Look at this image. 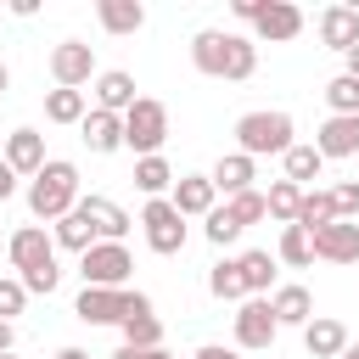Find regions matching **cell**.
Masks as SVG:
<instances>
[{
    "label": "cell",
    "instance_id": "obj_1",
    "mask_svg": "<svg viewBox=\"0 0 359 359\" xmlns=\"http://www.w3.org/2000/svg\"><path fill=\"white\" fill-rule=\"evenodd\" d=\"M191 62H196V73L236 84V79H252L258 45H252L247 34H236V28H202V34L191 39Z\"/></svg>",
    "mask_w": 359,
    "mask_h": 359
},
{
    "label": "cell",
    "instance_id": "obj_2",
    "mask_svg": "<svg viewBox=\"0 0 359 359\" xmlns=\"http://www.w3.org/2000/svg\"><path fill=\"white\" fill-rule=\"evenodd\" d=\"M6 258L17 264V280H22V292H56V280H62V269H56V241L45 236V224H22L11 241H6Z\"/></svg>",
    "mask_w": 359,
    "mask_h": 359
},
{
    "label": "cell",
    "instance_id": "obj_3",
    "mask_svg": "<svg viewBox=\"0 0 359 359\" xmlns=\"http://www.w3.org/2000/svg\"><path fill=\"white\" fill-rule=\"evenodd\" d=\"M79 208V168L67 163V157H45V168L28 180V213L34 219H62V213H73Z\"/></svg>",
    "mask_w": 359,
    "mask_h": 359
},
{
    "label": "cell",
    "instance_id": "obj_4",
    "mask_svg": "<svg viewBox=\"0 0 359 359\" xmlns=\"http://www.w3.org/2000/svg\"><path fill=\"white\" fill-rule=\"evenodd\" d=\"M73 314L84 325H123L135 314H151V297L146 292H129V286H84L79 303H73Z\"/></svg>",
    "mask_w": 359,
    "mask_h": 359
},
{
    "label": "cell",
    "instance_id": "obj_5",
    "mask_svg": "<svg viewBox=\"0 0 359 359\" xmlns=\"http://www.w3.org/2000/svg\"><path fill=\"white\" fill-rule=\"evenodd\" d=\"M236 146L241 157H286L297 140H292V112H247L236 118Z\"/></svg>",
    "mask_w": 359,
    "mask_h": 359
},
{
    "label": "cell",
    "instance_id": "obj_6",
    "mask_svg": "<svg viewBox=\"0 0 359 359\" xmlns=\"http://www.w3.org/2000/svg\"><path fill=\"white\" fill-rule=\"evenodd\" d=\"M163 140H168V107L140 95L129 112H123V146L135 157H163Z\"/></svg>",
    "mask_w": 359,
    "mask_h": 359
},
{
    "label": "cell",
    "instance_id": "obj_7",
    "mask_svg": "<svg viewBox=\"0 0 359 359\" xmlns=\"http://www.w3.org/2000/svg\"><path fill=\"white\" fill-rule=\"evenodd\" d=\"M129 269H135V258H129V247H123V241H95V247L79 258L84 286H123V280H129Z\"/></svg>",
    "mask_w": 359,
    "mask_h": 359
},
{
    "label": "cell",
    "instance_id": "obj_8",
    "mask_svg": "<svg viewBox=\"0 0 359 359\" xmlns=\"http://www.w3.org/2000/svg\"><path fill=\"white\" fill-rule=\"evenodd\" d=\"M140 224H146V247H151V252L174 258V252L185 247V219L168 208V196H151L146 213H140Z\"/></svg>",
    "mask_w": 359,
    "mask_h": 359
},
{
    "label": "cell",
    "instance_id": "obj_9",
    "mask_svg": "<svg viewBox=\"0 0 359 359\" xmlns=\"http://www.w3.org/2000/svg\"><path fill=\"white\" fill-rule=\"evenodd\" d=\"M50 79H56V90H79V84H90V79H95V45H84V39H62V45L50 50Z\"/></svg>",
    "mask_w": 359,
    "mask_h": 359
},
{
    "label": "cell",
    "instance_id": "obj_10",
    "mask_svg": "<svg viewBox=\"0 0 359 359\" xmlns=\"http://www.w3.org/2000/svg\"><path fill=\"white\" fill-rule=\"evenodd\" d=\"M275 314H269V297H247L241 309H236V348H247V353H264L269 342H275Z\"/></svg>",
    "mask_w": 359,
    "mask_h": 359
},
{
    "label": "cell",
    "instance_id": "obj_11",
    "mask_svg": "<svg viewBox=\"0 0 359 359\" xmlns=\"http://www.w3.org/2000/svg\"><path fill=\"white\" fill-rule=\"evenodd\" d=\"M309 247H314V258H325V264H359V224L331 219L325 230L309 236Z\"/></svg>",
    "mask_w": 359,
    "mask_h": 359
},
{
    "label": "cell",
    "instance_id": "obj_12",
    "mask_svg": "<svg viewBox=\"0 0 359 359\" xmlns=\"http://www.w3.org/2000/svg\"><path fill=\"white\" fill-rule=\"evenodd\" d=\"M252 28H258V39L286 45V39H297V34H303V11H297L292 0H264V6H258V17H252Z\"/></svg>",
    "mask_w": 359,
    "mask_h": 359
},
{
    "label": "cell",
    "instance_id": "obj_13",
    "mask_svg": "<svg viewBox=\"0 0 359 359\" xmlns=\"http://www.w3.org/2000/svg\"><path fill=\"white\" fill-rule=\"evenodd\" d=\"M0 157H6V168H11L17 180H22V174L34 180V174L45 168V135H39V129H11L6 146H0Z\"/></svg>",
    "mask_w": 359,
    "mask_h": 359
},
{
    "label": "cell",
    "instance_id": "obj_14",
    "mask_svg": "<svg viewBox=\"0 0 359 359\" xmlns=\"http://www.w3.org/2000/svg\"><path fill=\"white\" fill-rule=\"evenodd\" d=\"M213 196H219V191H213L208 174H180L174 191H168V208H174L180 219H208V213H213Z\"/></svg>",
    "mask_w": 359,
    "mask_h": 359
},
{
    "label": "cell",
    "instance_id": "obj_15",
    "mask_svg": "<svg viewBox=\"0 0 359 359\" xmlns=\"http://www.w3.org/2000/svg\"><path fill=\"white\" fill-rule=\"evenodd\" d=\"M135 101H140V95H135V73H123V67H107V73H95V107H101V112L123 118Z\"/></svg>",
    "mask_w": 359,
    "mask_h": 359
},
{
    "label": "cell",
    "instance_id": "obj_16",
    "mask_svg": "<svg viewBox=\"0 0 359 359\" xmlns=\"http://www.w3.org/2000/svg\"><path fill=\"white\" fill-rule=\"evenodd\" d=\"M79 213L90 219L95 241H123V230H129V213L118 202H107V196H79Z\"/></svg>",
    "mask_w": 359,
    "mask_h": 359
},
{
    "label": "cell",
    "instance_id": "obj_17",
    "mask_svg": "<svg viewBox=\"0 0 359 359\" xmlns=\"http://www.w3.org/2000/svg\"><path fill=\"white\" fill-rule=\"evenodd\" d=\"M320 39L348 56V50L359 45V6H325V11H320Z\"/></svg>",
    "mask_w": 359,
    "mask_h": 359
},
{
    "label": "cell",
    "instance_id": "obj_18",
    "mask_svg": "<svg viewBox=\"0 0 359 359\" xmlns=\"http://www.w3.org/2000/svg\"><path fill=\"white\" fill-rule=\"evenodd\" d=\"M303 348H309L314 359H337V353L348 348V325L331 320V314H314V320L303 325Z\"/></svg>",
    "mask_w": 359,
    "mask_h": 359
},
{
    "label": "cell",
    "instance_id": "obj_19",
    "mask_svg": "<svg viewBox=\"0 0 359 359\" xmlns=\"http://www.w3.org/2000/svg\"><path fill=\"white\" fill-rule=\"evenodd\" d=\"M79 129H84V146H90L95 157H107V151L123 146V118H112V112H101V107H90Z\"/></svg>",
    "mask_w": 359,
    "mask_h": 359
},
{
    "label": "cell",
    "instance_id": "obj_20",
    "mask_svg": "<svg viewBox=\"0 0 359 359\" xmlns=\"http://www.w3.org/2000/svg\"><path fill=\"white\" fill-rule=\"evenodd\" d=\"M314 151L320 157H353L359 151V118H325L314 135Z\"/></svg>",
    "mask_w": 359,
    "mask_h": 359
},
{
    "label": "cell",
    "instance_id": "obj_21",
    "mask_svg": "<svg viewBox=\"0 0 359 359\" xmlns=\"http://www.w3.org/2000/svg\"><path fill=\"white\" fill-rule=\"evenodd\" d=\"M236 269H241V292H247V297H264V292L275 286V252H264V247L241 252Z\"/></svg>",
    "mask_w": 359,
    "mask_h": 359
},
{
    "label": "cell",
    "instance_id": "obj_22",
    "mask_svg": "<svg viewBox=\"0 0 359 359\" xmlns=\"http://www.w3.org/2000/svg\"><path fill=\"white\" fill-rule=\"evenodd\" d=\"M269 314H275V325H309V320H314L309 286H280V292L269 297Z\"/></svg>",
    "mask_w": 359,
    "mask_h": 359
},
{
    "label": "cell",
    "instance_id": "obj_23",
    "mask_svg": "<svg viewBox=\"0 0 359 359\" xmlns=\"http://www.w3.org/2000/svg\"><path fill=\"white\" fill-rule=\"evenodd\" d=\"M95 17H101L107 34H140L146 6H140V0H95Z\"/></svg>",
    "mask_w": 359,
    "mask_h": 359
},
{
    "label": "cell",
    "instance_id": "obj_24",
    "mask_svg": "<svg viewBox=\"0 0 359 359\" xmlns=\"http://www.w3.org/2000/svg\"><path fill=\"white\" fill-rule=\"evenodd\" d=\"M213 191H224V196H241V191H252V157H241V151H230V157H219L213 163Z\"/></svg>",
    "mask_w": 359,
    "mask_h": 359
},
{
    "label": "cell",
    "instance_id": "obj_25",
    "mask_svg": "<svg viewBox=\"0 0 359 359\" xmlns=\"http://www.w3.org/2000/svg\"><path fill=\"white\" fill-rule=\"evenodd\" d=\"M50 241H56V247H67V252H79V258H84V252H90V247H95V230H90V219H84V213H79V208H73V213H62V219H56V230H50Z\"/></svg>",
    "mask_w": 359,
    "mask_h": 359
},
{
    "label": "cell",
    "instance_id": "obj_26",
    "mask_svg": "<svg viewBox=\"0 0 359 359\" xmlns=\"http://www.w3.org/2000/svg\"><path fill=\"white\" fill-rule=\"evenodd\" d=\"M297 202H303V191H297L292 180H275V185L264 191V213H269V219H280V230H286V224H297Z\"/></svg>",
    "mask_w": 359,
    "mask_h": 359
},
{
    "label": "cell",
    "instance_id": "obj_27",
    "mask_svg": "<svg viewBox=\"0 0 359 359\" xmlns=\"http://www.w3.org/2000/svg\"><path fill=\"white\" fill-rule=\"evenodd\" d=\"M84 112H90L84 90H50L45 95V118L50 123H84Z\"/></svg>",
    "mask_w": 359,
    "mask_h": 359
},
{
    "label": "cell",
    "instance_id": "obj_28",
    "mask_svg": "<svg viewBox=\"0 0 359 359\" xmlns=\"http://www.w3.org/2000/svg\"><path fill=\"white\" fill-rule=\"evenodd\" d=\"M135 185H140L146 196L174 191V168H168V157H135Z\"/></svg>",
    "mask_w": 359,
    "mask_h": 359
},
{
    "label": "cell",
    "instance_id": "obj_29",
    "mask_svg": "<svg viewBox=\"0 0 359 359\" xmlns=\"http://www.w3.org/2000/svg\"><path fill=\"white\" fill-rule=\"evenodd\" d=\"M331 219H337L331 196H325V191H303V202H297V230H309V236H314V230H325Z\"/></svg>",
    "mask_w": 359,
    "mask_h": 359
},
{
    "label": "cell",
    "instance_id": "obj_30",
    "mask_svg": "<svg viewBox=\"0 0 359 359\" xmlns=\"http://www.w3.org/2000/svg\"><path fill=\"white\" fill-rule=\"evenodd\" d=\"M275 264H292V269H309L314 264V247H309V230L286 224L280 230V247H275Z\"/></svg>",
    "mask_w": 359,
    "mask_h": 359
},
{
    "label": "cell",
    "instance_id": "obj_31",
    "mask_svg": "<svg viewBox=\"0 0 359 359\" xmlns=\"http://www.w3.org/2000/svg\"><path fill=\"white\" fill-rule=\"evenodd\" d=\"M325 107H331V118H359V79L337 73L325 84Z\"/></svg>",
    "mask_w": 359,
    "mask_h": 359
},
{
    "label": "cell",
    "instance_id": "obj_32",
    "mask_svg": "<svg viewBox=\"0 0 359 359\" xmlns=\"http://www.w3.org/2000/svg\"><path fill=\"white\" fill-rule=\"evenodd\" d=\"M320 168H325V157H320L314 146H292V151H286V180H292L297 191H303L309 180H320Z\"/></svg>",
    "mask_w": 359,
    "mask_h": 359
},
{
    "label": "cell",
    "instance_id": "obj_33",
    "mask_svg": "<svg viewBox=\"0 0 359 359\" xmlns=\"http://www.w3.org/2000/svg\"><path fill=\"white\" fill-rule=\"evenodd\" d=\"M208 292H213V297H224V303L247 297V292H241V269H236V258H219V264L208 269Z\"/></svg>",
    "mask_w": 359,
    "mask_h": 359
},
{
    "label": "cell",
    "instance_id": "obj_34",
    "mask_svg": "<svg viewBox=\"0 0 359 359\" xmlns=\"http://www.w3.org/2000/svg\"><path fill=\"white\" fill-rule=\"evenodd\" d=\"M123 348H163V320H157V314L123 320Z\"/></svg>",
    "mask_w": 359,
    "mask_h": 359
},
{
    "label": "cell",
    "instance_id": "obj_35",
    "mask_svg": "<svg viewBox=\"0 0 359 359\" xmlns=\"http://www.w3.org/2000/svg\"><path fill=\"white\" fill-rule=\"evenodd\" d=\"M224 213H230L241 230H247V224H258V219H269V213H264V191H241V196H230V202H224Z\"/></svg>",
    "mask_w": 359,
    "mask_h": 359
},
{
    "label": "cell",
    "instance_id": "obj_36",
    "mask_svg": "<svg viewBox=\"0 0 359 359\" xmlns=\"http://www.w3.org/2000/svg\"><path fill=\"white\" fill-rule=\"evenodd\" d=\"M325 196H331V208H337V219H348V224L359 219V180H342V185H331Z\"/></svg>",
    "mask_w": 359,
    "mask_h": 359
},
{
    "label": "cell",
    "instance_id": "obj_37",
    "mask_svg": "<svg viewBox=\"0 0 359 359\" xmlns=\"http://www.w3.org/2000/svg\"><path fill=\"white\" fill-rule=\"evenodd\" d=\"M236 236H241V224H236L224 208H213V213H208V241H213V247H230Z\"/></svg>",
    "mask_w": 359,
    "mask_h": 359
},
{
    "label": "cell",
    "instance_id": "obj_38",
    "mask_svg": "<svg viewBox=\"0 0 359 359\" xmlns=\"http://www.w3.org/2000/svg\"><path fill=\"white\" fill-rule=\"evenodd\" d=\"M22 303H28V292H22V280H0V320H11V314H22Z\"/></svg>",
    "mask_w": 359,
    "mask_h": 359
},
{
    "label": "cell",
    "instance_id": "obj_39",
    "mask_svg": "<svg viewBox=\"0 0 359 359\" xmlns=\"http://www.w3.org/2000/svg\"><path fill=\"white\" fill-rule=\"evenodd\" d=\"M191 359H241V353H236V348H224V342H202Z\"/></svg>",
    "mask_w": 359,
    "mask_h": 359
},
{
    "label": "cell",
    "instance_id": "obj_40",
    "mask_svg": "<svg viewBox=\"0 0 359 359\" xmlns=\"http://www.w3.org/2000/svg\"><path fill=\"white\" fill-rule=\"evenodd\" d=\"M112 359H174L168 348H118Z\"/></svg>",
    "mask_w": 359,
    "mask_h": 359
},
{
    "label": "cell",
    "instance_id": "obj_41",
    "mask_svg": "<svg viewBox=\"0 0 359 359\" xmlns=\"http://www.w3.org/2000/svg\"><path fill=\"white\" fill-rule=\"evenodd\" d=\"M258 6H264V0H230V11H236L241 22H252V17H258Z\"/></svg>",
    "mask_w": 359,
    "mask_h": 359
},
{
    "label": "cell",
    "instance_id": "obj_42",
    "mask_svg": "<svg viewBox=\"0 0 359 359\" xmlns=\"http://www.w3.org/2000/svg\"><path fill=\"white\" fill-rule=\"evenodd\" d=\"M11 191H17V174H11V168H6V157H0V202H6Z\"/></svg>",
    "mask_w": 359,
    "mask_h": 359
},
{
    "label": "cell",
    "instance_id": "obj_43",
    "mask_svg": "<svg viewBox=\"0 0 359 359\" xmlns=\"http://www.w3.org/2000/svg\"><path fill=\"white\" fill-rule=\"evenodd\" d=\"M11 342H17V331H11V320H0V353H11Z\"/></svg>",
    "mask_w": 359,
    "mask_h": 359
},
{
    "label": "cell",
    "instance_id": "obj_44",
    "mask_svg": "<svg viewBox=\"0 0 359 359\" xmlns=\"http://www.w3.org/2000/svg\"><path fill=\"white\" fill-rule=\"evenodd\" d=\"M342 73H348V79H359V45L348 50V67H342Z\"/></svg>",
    "mask_w": 359,
    "mask_h": 359
},
{
    "label": "cell",
    "instance_id": "obj_45",
    "mask_svg": "<svg viewBox=\"0 0 359 359\" xmlns=\"http://www.w3.org/2000/svg\"><path fill=\"white\" fill-rule=\"evenodd\" d=\"M56 359H90L84 348H56Z\"/></svg>",
    "mask_w": 359,
    "mask_h": 359
},
{
    "label": "cell",
    "instance_id": "obj_46",
    "mask_svg": "<svg viewBox=\"0 0 359 359\" xmlns=\"http://www.w3.org/2000/svg\"><path fill=\"white\" fill-rule=\"evenodd\" d=\"M6 90H11V67L0 62V95H6Z\"/></svg>",
    "mask_w": 359,
    "mask_h": 359
},
{
    "label": "cell",
    "instance_id": "obj_47",
    "mask_svg": "<svg viewBox=\"0 0 359 359\" xmlns=\"http://www.w3.org/2000/svg\"><path fill=\"white\" fill-rule=\"evenodd\" d=\"M337 359H359V342H348V348H342V353H337Z\"/></svg>",
    "mask_w": 359,
    "mask_h": 359
},
{
    "label": "cell",
    "instance_id": "obj_48",
    "mask_svg": "<svg viewBox=\"0 0 359 359\" xmlns=\"http://www.w3.org/2000/svg\"><path fill=\"white\" fill-rule=\"evenodd\" d=\"M0 359H11V353H0Z\"/></svg>",
    "mask_w": 359,
    "mask_h": 359
},
{
    "label": "cell",
    "instance_id": "obj_49",
    "mask_svg": "<svg viewBox=\"0 0 359 359\" xmlns=\"http://www.w3.org/2000/svg\"><path fill=\"white\" fill-rule=\"evenodd\" d=\"M0 146H6V135H0Z\"/></svg>",
    "mask_w": 359,
    "mask_h": 359
},
{
    "label": "cell",
    "instance_id": "obj_50",
    "mask_svg": "<svg viewBox=\"0 0 359 359\" xmlns=\"http://www.w3.org/2000/svg\"><path fill=\"white\" fill-rule=\"evenodd\" d=\"M0 247H6V241H0Z\"/></svg>",
    "mask_w": 359,
    "mask_h": 359
}]
</instances>
